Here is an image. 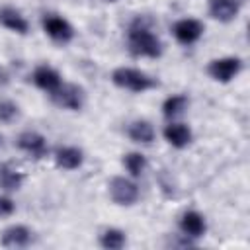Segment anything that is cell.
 <instances>
[{
    "mask_svg": "<svg viewBox=\"0 0 250 250\" xmlns=\"http://www.w3.org/2000/svg\"><path fill=\"white\" fill-rule=\"evenodd\" d=\"M21 186H23V174L12 164H2L0 166V188L4 191H18Z\"/></svg>",
    "mask_w": 250,
    "mask_h": 250,
    "instance_id": "18",
    "label": "cell"
},
{
    "mask_svg": "<svg viewBox=\"0 0 250 250\" xmlns=\"http://www.w3.org/2000/svg\"><path fill=\"white\" fill-rule=\"evenodd\" d=\"M41 27L55 43L66 45L74 39V27L68 23V20H64L59 14H45L41 18Z\"/></svg>",
    "mask_w": 250,
    "mask_h": 250,
    "instance_id": "5",
    "label": "cell"
},
{
    "mask_svg": "<svg viewBox=\"0 0 250 250\" xmlns=\"http://www.w3.org/2000/svg\"><path fill=\"white\" fill-rule=\"evenodd\" d=\"M240 70H242V61L238 57H221V59H213L207 64V74L221 84H227L232 78H236Z\"/></svg>",
    "mask_w": 250,
    "mask_h": 250,
    "instance_id": "6",
    "label": "cell"
},
{
    "mask_svg": "<svg viewBox=\"0 0 250 250\" xmlns=\"http://www.w3.org/2000/svg\"><path fill=\"white\" fill-rule=\"evenodd\" d=\"M127 47L135 57L158 59L162 55V41L160 37L143 21L135 20L127 29Z\"/></svg>",
    "mask_w": 250,
    "mask_h": 250,
    "instance_id": "1",
    "label": "cell"
},
{
    "mask_svg": "<svg viewBox=\"0 0 250 250\" xmlns=\"http://www.w3.org/2000/svg\"><path fill=\"white\" fill-rule=\"evenodd\" d=\"M51 102L62 109H70V111H78L84 107L86 104V94L84 88L72 82H62L57 90H53L51 94Z\"/></svg>",
    "mask_w": 250,
    "mask_h": 250,
    "instance_id": "4",
    "label": "cell"
},
{
    "mask_svg": "<svg viewBox=\"0 0 250 250\" xmlns=\"http://www.w3.org/2000/svg\"><path fill=\"white\" fill-rule=\"evenodd\" d=\"M111 82L121 88V90H129V92H135V94H143L146 90H152L154 86H158V82L139 70V68H133V66H117L113 72H111Z\"/></svg>",
    "mask_w": 250,
    "mask_h": 250,
    "instance_id": "2",
    "label": "cell"
},
{
    "mask_svg": "<svg viewBox=\"0 0 250 250\" xmlns=\"http://www.w3.org/2000/svg\"><path fill=\"white\" fill-rule=\"evenodd\" d=\"M207 4H209V16L221 23H229L236 20L240 12L238 0H207Z\"/></svg>",
    "mask_w": 250,
    "mask_h": 250,
    "instance_id": "11",
    "label": "cell"
},
{
    "mask_svg": "<svg viewBox=\"0 0 250 250\" xmlns=\"http://www.w3.org/2000/svg\"><path fill=\"white\" fill-rule=\"evenodd\" d=\"M188 105H189V100H188V96H184V94H172V96H168L164 102H162V115L166 117V119H170V121H174L176 117H180V115H184V111L188 109Z\"/></svg>",
    "mask_w": 250,
    "mask_h": 250,
    "instance_id": "17",
    "label": "cell"
},
{
    "mask_svg": "<svg viewBox=\"0 0 250 250\" xmlns=\"http://www.w3.org/2000/svg\"><path fill=\"white\" fill-rule=\"evenodd\" d=\"M84 162V152L78 146H59L55 150V164L62 170H76Z\"/></svg>",
    "mask_w": 250,
    "mask_h": 250,
    "instance_id": "15",
    "label": "cell"
},
{
    "mask_svg": "<svg viewBox=\"0 0 250 250\" xmlns=\"http://www.w3.org/2000/svg\"><path fill=\"white\" fill-rule=\"evenodd\" d=\"M123 166H125V170L129 172L131 178H139L146 170V156L143 152H137V150L127 152L123 156Z\"/></svg>",
    "mask_w": 250,
    "mask_h": 250,
    "instance_id": "20",
    "label": "cell"
},
{
    "mask_svg": "<svg viewBox=\"0 0 250 250\" xmlns=\"http://www.w3.org/2000/svg\"><path fill=\"white\" fill-rule=\"evenodd\" d=\"M107 193H109V199L121 207L135 205L141 197L139 186L131 178H125V176H113L107 184Z\"/></svg>",
    "mask_w": 250,
    "mask_h": 250,
    "instance_id": "3",
    "label": "cell"
},
{
    "mask_svg": "<svg viewBox=\"0 0 250 250\" xmlns=\"http://www.w3.org/2000/svg\"><path fill=\"white\" fill-rule=\"evenodd\" d=\"M127 135L133 143L139 145H150L154 141V127L150 125V121L146 119H137L133 123H129L127 127Z\"/></svg>",
    "mask_w": 250,
    "mask_h": 250,
    "instance_id": "16",
    "label": "cell"
},
{
    "mask_svg": "<svg viewBox=\"0 0 250 250\" xmlns=\"http://www.w3.org/2000/svg\"><path fill=\"white\" fill-rule=\"evenodd\" d=\"M0 145H2V137H0Z\"/></svg>",
    "mask_w": 250,
    "mask_h": 250,
    "instance_id": "23",
    "label": "cell"
},
{
    "mask_svg": "<svg viewBox=\"0 0 250 250\" xmlns=\"http://www.w3.org/2000/svg\"><path fill=\"white\" fill-rule=\"evenodd\" d=\"M203 29H205L203 23L199 20H195V18H182L172 25V33H174L176 41L182 43V45L197 43L201 39V35H203Z\"/></svg>",
    "mask_w": 250,
    "mask_h": 250,
    "instance_id": "7",
    "label": "cell"
},
{
    "mask_svg": "<svg viewBox=\"0 0 250 250\" xmlns=\"http://www.w3.org/2000/svg\"><path fill=\"white\" fill-rule=\"evenodd\" d=\"M31 80H33V84H35L39 90L49 92V94H51L53 90H57V88L62 84L61 74H59L53 66H49V64H39V66L33 70Z\"/></svg>",
    "mask_w": 250,
    "mask_h": 250,
    "instance_id": "12",
    "label": "cell"
},
{
    "mask_svg": "<svg viewBox=\"0 0 250 250\" xmlns=\"http://www.w3.org/2000/svg\"><path fill=\"white\" fill-rule=\"evenodd\" d=\"M0 25L14 33H20V35H25L29 31V21L25 20V16L12 6L0 8Z\"/></svg>",
    "mask_w": 250,
    "mask_h": 250,
    "instance_id": "14",
    "label": "cell"
},
{
    "mask_svg": "<svg viewBox=\"0 0 250 250\" xmlns=\"http://www.w3.org/2000/svg\"><path fill=\"white\" fill-rule=\"evenodd\" d=\"M178 225H180L182 234H186V236H189V238H193V240L201 238V236L205 234V230H207V221H205V217H203L199 211H193V209L184 211Z\"/></svg>",
    "mask_w": 250,
    "mask_h": 250,
    "instance_id": "10",
    "label": "cell"
},
{
    "mask_svg": "<svg viewBox=\"0 0 250 250\" xmlns=\"http://www.w3.org/2000/svg\"><path fill=\"white\" fill-rule=\"evenodd\" d=\"M18 115H20L18 104H14L12 100H0V123H12L18 119Z\"/></svg>",
    "mask_w": 250,
    "mask_h": 250,
    "instance_id": "21",
    "label": "cell"
},
{
    "mask_svg": "<svg viewBox=\"0 0 250 250\" xmlns=\"http://www.w3.org/2000/svg\"><path fill=\"white\" fill-rule=\"evenodd\" d=\"M162 135L168 141V145H172L174 148H186L191 143V139H193L191 129L186 123H180V121H170L164 127Z\"/></svg>",
    "mask_w": 250,
    "mask_h": 250,
    "instance_id": "13",
    "label": "cell"
},
{
    "mask_svg": "<svg viewBox=\"0 0 250 250\" xmlns=\"http://www.w3.org/2000/svg\"><path fill=\"white\" fill-rule=\"evenodd\" d=\"M16 145H18L20 150L27 152V154L33 156V158H43V156H47V152H49L47 139H45L41 133H37V131H23V133H20Z\"/></svg>",
    "mask_w": 250,
    "mask_h": 250,
    "instance_id": "8",
    "label": "cell"
},
{
    "mask_svg": "<svg viewBox=\"0 0 250 250\" xmlns=\"http://www.w3.org/2000/svg\"><path fill=\"white\" fill-rule=\"evenodd\" d=\"M16 211V203L12 197L0 193V217H10Z\"/></svg>",
    "mask_w": 250,
    "mask_h": 250,
    "instance_id": "22",
    "label": "cell"
},
{
    "mask_svg": "<svg viewBox=\"0 0 250 250\" xmlns=\"http://www.w3.org/2000/svg\"><path fill=\"white\" fill-rule=\"evenodd\" d=\"M31 240L33 232L25 225H10L0 234V244L4 248H25L31 244Z\"/></svg>",
    "mask_w": 250,
    "mask_h": 250,
    "instance_id": "9",
    "label": "cell"
},
{
    "mask_svg": "<svg viewBox=\"0 0 250 250\" xmlns=\"http://www.w3.org/2000/svg\"><path fill=\"white\" fill-rule=\"evenodd\" d=\"M98 242H100V246L105 248V250H121V248L127 244V234H125L121 229L109 227V229L102 230Z\"/></svg>",
    "mask_w": 250,
    "mask_h": 250,
    "instance_id": "19",
    "label": "cell"
}]
</instances>
